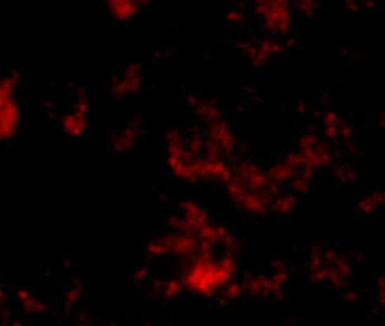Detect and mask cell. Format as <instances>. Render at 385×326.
Wrapping results in <instances>:
<instances>
[{"label":"cell","mask_w":385,"mask_h":326,"mask_svg":"<svg viewBox=\"0 0 385 326\" xmlns=\"http://www.w3.org/2000/svg\"><path fill=\"white\" fill-rule=\"evenodd\" d=\"M20 81L13 74L0 76V143L13 140L22 125V107L18 99Z\"/></svg>","instance_id":"1"},{"label":"cell","mask_w":385,"mask_h":326,"mask_svg":"<svg viewBox=\"0 0 385 326\" xmlns=\"http://www.w3.org/2000/svg\"><path fill=\"white\" fill-rule=\"evenodd\" d=\"M86 109H88L86 100L83 98L77 99L74 111H69L61 118V128L65 131V134H67L69 137H79L83 134L88 125Z\"/></svg>","instance_id":"2"}]
</instances>
